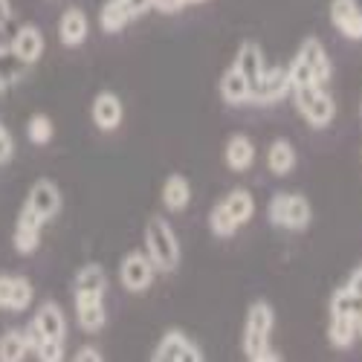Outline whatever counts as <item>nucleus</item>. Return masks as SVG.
Instances as JSON below:
<instances>
[{
  "mask_svg": "<svg viewBox=\"0 0 362 362\" xmlns=\"http://www.w3.org/2000/svg\"><path fill=\"white\" fill-rule=\"evenodd\" d=\"M276 327V310L269 301H252L247 310L244 322V337H240V348L250 362H269V359H281V354L269 351V337Z\"/></svg>",
  "mask_w": 362,
  "mask_h": 362,
  "instance_id": "nucleus-1",
  "label": "nucleus"
},
{
  "mask_svg": "<svg viewBox=\"0 0 362 362\" xmlns=\"http://www.w3.org/2000/svg\"><path fill=\"white\" fill-rule=\"evenodd\" d=\"M145 255L157 267V273H174L180 267V240L171 223L154 215L145 223Z\"/></svg>",
  "mask_w": 362,
  "mask_h": 362,
  "instance_id": "nucleus-2",
  "label": "nucleus"
},
{
  "mask_svg": "<svg viewBox=\"0 0 362 362\" xmlns=\"http://www.w3.org/2000/svg\"><path fill=\"white\" fill-rule=\"evenodd\" d=\"M293 105L298 110V116L305 119V122L316 131L327 128L330 122H334L337 116V105L334 99L327 96V90L322 84H305V87H293Z\"/></svg>",
  "mask_w": 362,
  "mask_h": 362,
  "instance_id": "nucleus-3",
  "label": "nucleus"
},
{
  "mask_svg": "<svg viewBox=\"0 0 362 362\" xmlns=\"http://www.w3.org/2000/svg\"><path fill=\"white\" fill-rule=\"evenodd\" d=\"M267 218L273 226L279 229H290V232H301L310 218H313V209L310 200L305 194H296V192H279L267 206Z\"/></svg>",
  "mask_w": 362,
  "mask_h": 362,
  "instance_id": "nucleus-4",
  "label": "nucleus"
},
{
  "mask_svg": "<svg viewBox=\"0 0 362 362\" xmlns=\"http://www.w3.org/2000/svg\"><path fill=\"white\" fill-rule=\"evenodd\" d=\"M290 76H287V67H264L261 76L252 81V90H250V102L255 105H276L281 102L287 93H290Z\"/></svg>",
  "mask_w": 362,
  "mask_h": 362,
  "instance_id": "nucleus-5",
  "label": "nucleus"
},
{
  "mask_svg": "<svg viewBox=\"0 0 362 362\" xmlns=\"http://www.w3.org/2000/svg\"><path fill=\"white\" fill-rule=\"evenodd\" d=\"M154 362H200L203 351L197 348V342H192L183 330H165L157 351L151 354Z\"/></svg>",
  "mask_w": 362,
  "mask_h": 362,
  "instance_id": "nucleus-6",
  "label": "nucleus"
},
{
  "mask_svg": "<svg viewBox=\"0 0 362 362\" xmlns=\"http://www.w3.org/2000/svg\"><path fill=\"white\" fill-rule=\"evenodd\" d=\"M157 267L151 264V258L145 252H128L119 264V279H122V287L131 293H145L151 284H154Z\"/></svg>",
  "mask_w": 362,
  "mask_h": 362,
  "instance_id": "nucleus-7",
  "label": "nucleus"
},
{
  "mask_svg": "<svg viewBox=\"0 0 362 362\" xmlns=\"http://www.w3.org/2000/svg\"><path fill=\"white\" fill-rule=\"evenodd\" d=\"M26 206L47 223L52 221L58 212H62V192L52 180H38V183L29 189V197H26Z\"/></svg>",
  "mask_w": 362,
  "mask_h": 362,
  "instance_id": "nucleus-8",
  "label": "nucleus"
},
{
  "mask_svg": "<svg viewBox=\"0 0 362 362\" xmlns=\"http://www.w3.org/2000/svg\"><path fill=\"white\" fill-rule=\"evenodd\" d=\"M41 226L44 221L23 203V209L18 212V223H15V250L21 255H33L41 244Z\"/></svg>",
  "mask_w": 362,
  "mask_h": 362,
  "instance_id": "nucleus-9",
  "label": "nucleus"
},
{
  "mask_svg": "<svg viewBox=\"0 0 362 362\" xmlns=\"http://www.w3.org/2000/svg\"><path fill=\"white\" fill-rule=\"evenodd\" d=\"M330 23L351 41H362V9L356 0H330Z\"/></svg>",
  "mask_w": 362,
  "mask_h": 362,
  "instance_id": "nucleus-10",
  "label": "nucleus"
},
{
  "mask_svg": "<svg viewBox=\"0 0 362 362\" xmlns=\"http://www.w3.org/2000/svg\"><path fill=\"white\" fill-rule=\"evenodd\" d=\"M9 52L23 64H35L41 52H44V35L35 23H23L18 33L12 35V44H9Z\"/></svg>",
  "mask_w": 362,
  "mask_h": 362,
  "instance_id": "nucleus-11",
  "label": "nucleus"
},
{
  "mask_svg": "<svg viewBox=\"0 0 362 362\" xmlns=\"http://www.w3.org/2000/svg\"><path fill=\"white\" fill-rule=\"evenodd\" d=\"M90 113H93V125L99 131H116L119 125H122L125 107H122V99H119L116 93H110V90H102V93L93 99V107H90Z\"/></svg>",
  "mask_w": 362,
  "mask_h": 362,
  "instance_id": "nucleus-12",
  "label": "nucleus"
},
{
  "mask_svg": "<svg viewBox=\"0 0 362 362\" xmlns=\"http://www.w3.org/2000/svg\"><path fill=\"white\" fill-rule=\"evenodd\" d=\"M33 327L38 330L41 339H55V342H64L67 337V319H64V310L55 305V301H44L38 308L35 319H33Z\"/></svg>",
  "mask_w": 362,
  "mask_h": 362,
  "instance_id": "nucleus-13",
  "label": "nucleus"
},
{
  "mask_svg": "<svg viewBox=\"0 0 362 362\" xmlns=\"http://www.w3.org/2000/svg\"><path fill=\"white\" fill-rule=\"evenodd\" d=\"M76 316H78V327L87 330V334L102 330L107 322L102 296L99 293H76Z\"/></svg>",
  "mask_w": 362,
  "mask_h": 362,
  "instance_id": "nucleus-14",
  "label": "nucleus"
},
{
  "mask_svg": "<svg viewBox=\"0 0 362 362\" xmlns=\"http://www.w3.org/2000/svg\"><path fill=\"white\" fill-rule=\"evenodd\" d=\"M301 62L308 64V70L313 73V81L316 84H327V78L334 76V64H330V58H327V49L319 44V38H308L305 44H301V49L296 52Z\"/></svg>",
  "mask_w": 362,
  "mask_h": 362,
  "instance_id": "nucleus-15",
  "label": "nucleus"
},
{
  "mask_svg": "<svg viewBox=\"0 0 362 362\" xmlns=\"http://www.w3.org/2000/svg\"><path fill=\"white\" fill-rule=\"evenodd\" d=\"M223 160H226V165H229L235 174L250 171L252 163H255V142H252L250 136H244V134H235V136L226 142V148H223Z\"/></svg>",
  "mask_w": 362,
  "mask_h": 362,
  "instance_id": "nucleus-16",
  "label": "nucleus"
},
{
  "mask_svg": "<svg viewBox=\"0 0 362 362\" xmlns=\"http://www.w3.org/2000/svg\"><path fill=\"white\" fill-rule=\"evenodd\" d=\"M87 33H90V23H87V15L81 9H67L62 15V23H58V38H62L64 47H81L87 41Z\"/></svg>",
  "mask_w": 362,
  "mask_h": 362,
  "instance_id": "nucleus-17",
  "label": "nucleus"
},
{
  "mask_svg": "<svg viewBox=\"0 0 362 362\" xmlns=\"http://www.w3.org/2000/svg\"><path fill=\"white\" fill-rule=\"evenodd\" d=\"M240 76H244L247 81H250V87H252V81L261 76V70H264V49L255 44V41H244L238 47V52H235V64H232Z\"/></svg>",
  "mask_w": 362,
  "mask_h": 362,
  "instance_id": "nucleus-18",
  "label": "nucleus"
},
{
  "mask_svg": "<svg viewBox=\"0 0 362 362\" xmlns=\"http://www.w3.org/2000/svg\"><path fill=\"white\" fill-rule=\"evenodd\" d=\"M192 200V183L183 174H168V180L163 183V206L168 212H183Z\"/></svg>",
  "mask_w": 362,
  "mask_h": 362,
  "instance_id": "nucleus-19",
  "label": "nucleus"
},
{
  "mask_svg": "<svg viewBox=\"0 0 362 362\" xmlns=\"http://www.w3.org/2000/svg\"><path fill=\"white\" fill-rule=\"evenodd\" d=\"M221 203L226 206V212L235 218L238 226H244L255 218V197H252L250 189H232Z\"/></svg>",
  "mask_w": 362,
  "mask_h": 362,
  "instance_id": "nucleus-20",
  "label": "nucleus"
},
{
  "mask_svg": "<svg viewBox=\"0 0 362 362\" xmlns=\"http://www.w3.org/2000/svg\"><path fill=\"white\" fill-rule=\"evenodd\" d=\"M267 168L276 177H287L296 168V148L287 139H276L267 148Z\"/></svg>",
  "mask_w": 362,
  "mask_h": 362,
  "instance_id": "nucleus-21",
  "label": "nucleus"
},
{
  "mask_svg": "<svg viewBox=\"0 0 362 362\" xmlns=\"http://www.w3.org/2000/svg\"><path fill=\"white\" fill-rule=\"evenodd\" d=\"M250 81L240 76L235 67H229L223 76H221V96L226 105H247L250 102Z\"/></svg>",
  "mask_w": 362,
  "mask_h": 362,
  "instance_id": "nucleus-22",
  "label": "nucleus"
},
{
  "mask_svg": "<svg viewBox=\"0 0 362 362\" xmlns=\"http://www.w3.org/2000/svg\"><path fill=\"white\" fill-rule=\"evenodd\" d=\"M327 339L334 348H351L354 339H356V325H354V316H345V313H330V325H327Z\"/></svg>",
  "mask_w": 362,
  "mask_h": 362,
  "instance_id": "nucleus-23",
  "label": "nucleus"
},
{
  "mask_svg": "<svg viewBox=\"0 0 362 362\" xmlns=\"http://www.w3.org/2000/svg\"><path fill=\"white\" fill-rule=\"evenodd\" d=\"M107 290V276L99 264H84L78 273H76V281H73V293H99L105 296Z\"/></svg>",
  "mask_w": 362,
  "mask_h": 362,
  "instance_id": "nucleus-24",
  "label": "nucleus"
},
{
  "mask_svg": "<svg viewBox=\"0 0 362 362\" xmlns=\"http://www.w3.org/2000/svg\"><path fill=\"white\" fill-rule=\"evenodd\" d=\"M131 21H134V18H131V12L125 9L122 0H107V4L102 6V12H99V26L105 29L107 35L122 33V29H125Z\"/></svg>",
  "mask_w": 362,
  "mask_h": 362,
  "instance_id": "nucleus-25",
  "label": "nucleus"
},
{
  "mask_svg": "<svg viewBox=\"0 0 362 362\" xmlns=\"http://www.w3.org/2000/svg\"><path fill=\"white\" fill-rule=\"evenodd\" d=\"M29 354V342L23 330H6L0 337V359L4 362H21Z\"/></svg>",
  "mask_w": 362,
  "mask_h": 362,
  "instance_id": "nucleus-26",
  "label": "nucleus"
},
{
  "mask_svg": "<svg viewBox=\"0 0 362 362\" xmlns=\"http://www.w3.org/2000/svg\"><path fill=\"white\" fill-rule=\"evenodd\" d=\"M209 229H212V235L215 238H232L240 226L235 223V218L226 212V206L223 203H218L212 212H209Z\"/></svg>",
  "mask_w": 362,
  "mask_h": 362,
  "instance_id": "nucleus-27",
  "label": "nucleus"
},
{
  "mask_svg": "<svg viewBox=\"0 0 362 362\" xmlns=\"http://www.w3.org/2000/svg\"><path fill=\"white\" fill-rule=\"evenodd\" d=\"M33 296H35V290H33V281H29V279H23V276H12V296H9V310H15V313L26 310L29 305H33Z\"/></svg>",
  "mask_w": 362,
  "mask_h": 362,
  "instance_id": "nucleus-28",
  "label": "nucleus"
},
{
  "mask_svg": "<svg viewBox=\"0 0 362 362\" xmlns=\"http://www.w3.org/2000/svg\"><path fill=\"white\" fill-rule=\"evenodd\" d=\"M362 310V298L354 296L348 287H339L334 290V296H330V313H345V316H356Z\"/></svg>",
  "mask_w": 362,
  "mask_h": 362,
  "instance_id": "nucleus-29",
  "label": "nucleus"
},
{
  "mask_svg": "<svg viewBox=\"0 0 362 362\" xmlns=\"http://www.w3.org/2000/svg\"><path fill=\"white\" fill-rule=\"evenodd\" d=\"M52 134H55V128H52V119L47 113H35L26 122V136H29V142H35V145H47L52 139Z\"/></svg>",
  "mask_w": 362,
  "mask_h": 362,
  "instance_id": "nucleus-30",
  "label": "nucleus"
},
{
  "mask_svg": "<svg viewBox=\"0 0 362 362\" xmlns=\"http://www.w3.org/2000/svg\"><path fill=\"white\" fill-rule=\"evenodd\" d=\"M287 76H290V87H305V84H316V81H313V73L308 70V64L301 62L298 55H296L293 62L287 64Z\"/></svg>",
  "mask_w": 362,
  "mask_h": 362,
  "instance_id": "nucleus-31",
  "label": "nucleus"
},
{
  "mask_svg": "<svg viewBox=\"0 0 362 362\" xmlns=\"http://www.w3.org/2000/svg\"><path fill=\"white\" fill-rule=\"evenodd\" d=\"M35 356L41 362H62L64 359V342H55V339H41L35 345Z\"/></svg>",
  "mask_w": 362,
  "mask_h": 362,
  "instance_id": "nucleus-32",
  "label": "nucleus"
},
{
  "mask_svg": "<svg viewBox=\"0 0 362 362\" xmlns=\"http://www.w3.org/2000/svg\"><path fill=\"white\" fill-rule=\"evenodd\" d=\"M12 154H15V139H12V134L6 131V125L0 122V163H9Z\"/></svg>",
  "mask_w": 362,
  "mask_h": 362,
  "instance_id": "nucleus-33",
  "label": "nucleus"
},
{
  "mask_svg": "<svg viewBox=\"0 0 362 362\" xmlns=\"http://www.w3.org/2000/svg\"><path fill=\"white\" fill-rule=\"evenodd\" d=\"M183 6H186L183 0H151V9H160L165 15H174V12H180Z\"/></svg>",
  "mask_w": 362,
  "mask_h": 362,
  "instance_id": "nucleus-34",
  "label": "nucleus"
},
{
  "mask_svg": "<svg viewBox=\"0 0 362 362\" xmlns=\"http://www.w3.org/2000/svg\"><path fill=\"white\" fill-rule=\"evenodd\" d=\"M9 296H12V276H0V310H9Z\"/></svg>",
  "mask_w": 362,
  "mask_h": 362,
  "instance_id": "nucleus-35",
  "label": "nucleus"
},
{
  "mask_svg": "<svg viewBox=\"0 0 362 362\" xmlns=\"http://www.w3.org/2000/svg\"><path fill=\"white\" fill-rule=\"evenodd\" d=\"M73 359H76V362H102V351L84 345V348H78V351H76V356H73Z\"/></svg>",
  "mask_w": 362,
  "mask_h": 362,
  "instance_id": "nucleus-36",
  "label": "nucleus"
},
{
  "mask_svg": "<svg viewBox=\"0 0 362 362\" xmlns=\"http://www.w3.org/2000/svg\"><path fill=\"white\" fill-rule=\"evenodd\" d=\"M122 4H125V9L131 12V18H136V15H142V12L151 9V0H122Z\"/></svg>",
  "mask_w": 362,
  "mask_h": 362,
  "instance_id": "nucleus-37",
  "label": "nucleus"
},
{
  "mask_svg": "<svg viewBox=\"0 0 362 362\" xmlns=\"http://www.w3.org/2000/svg\"><path fill=\"white\" fill-rule=\"evenodd\" d=\"M345 287H348V290H351L354 296H359V298H362V267H356V269H354V273H351V279H348V284H345Z\"/></svg>",
  "mask_w": 362,
  "mask_h": 362,
  "instance_id": "nucleus-38",
  "label": "nucleus"
},
{
  "mask_svg": "<svg viewBox=\"0 0 362 362\" xmlns=\"http://www.w3.org/2000/svg\"><path fill=\"white\" fill-rule=\"evenodd\" d=\"M12 21V4L9 0H0V23H9Z\"/></svg>",
  "mask_w": 362,
  "mask_h": 362,
  "instance_id": "nucleus-39",
  "label": "nucleus"
},
{
  "mask_svg": "<svg viewBox=\"0 0 362 362\" xmlns=\"http://www.w3.org/2000/svg\"><path fill=\"white\" fill-rule=\"evenodd\" d=\"M4 26H6V23H0V55H6V52H9V44H12V38L4 33Z\"/></svg>",
  "mask_w": 362,
  "mask_h": 362,
  "instance_id": "nucleus-40",
  "label": "nucleus"
},
{
  "mask_svg": "<svg viewBox=\"0 0 362 362\" xmlns=\"http://www.w3.org/2000/svg\"><path fill=\"white\" fill-rule=\"evenodd\" d=\"M354 325H356V337H362V310L354 316Z\"/></svg>",
  "mask_w": 362,
  "mask_h": 362,
  "instance_id": "nucleus-41",
  "label": "nucleus"
},
{
  "mask_svg": "<svg viewBox=\"0 0 362 362\" xmlns=\"http://www.w3.org/2000/svg\"><path fill=\"white\" fill-rule=\"evenodd\" d=\"M186 6H197V4H206V0H183Z\"/></svg>",
  "mask_w": 362,
  "mask_h": 362,
  "instance_id": "nucleus-42",
  "label": "nucleus"
},
{
  "mask_svg": "<svg viewBox=\"0 0 362 362\" xmlns=\"http://www.w3.org/2000/svg\"><path fill=\"white\" fill-rule=\"evenodd\" d=\"M359 110H362V105H359Z\"/></svg>",
  "mask_w": 362,
  "mask_h": 362,
  "instance_id": "nucleus-43",
  "label": "nucleus"
}]
</instances>
